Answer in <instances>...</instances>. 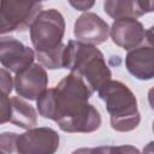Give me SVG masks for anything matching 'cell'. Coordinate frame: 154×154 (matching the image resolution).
I'll return each instance as SVG.
<instances>
[{"mask_svg":"<svg viewBox=\"0 0 154 154\" xmlns=\"http://www.w3.org/2000/svg\"><path fill=\"white\" fill-rule=\"evenodd\" d=\"M93 91L78 76H65L37 100L38 114L54 120L64 132H93L101 125L99 111L88 102Z\"/></svg>","mask_w":154,"mask_h":154,"instance_id":"6da1fadb","label":"cell"},{"mask_svg":"<svg viewBox=\"0 0 154 154\" xmlns=\"http://www.w3.org/2000/svg\"><path fill=\"white\" fill-rule=\"evenodd\" d=\"M64 69L81 77L93 93L112 77L102 52L94 45L77 40H70L65 47Z\"/></svg>","mask_w":154,"mask_h":154,"instance_id":"7a4b0ae2","label":"cell"},{"mask_svg":"<svg viewBox=\"0 0 154 154\" xmlns=\"http://www.w3.org/2000/svg\"><path fill=\"white\" fill-rule=\"evenodd\" d=\"M97 94L106 105L113 130L129 132L138 126L141 114L138 112L137 100L126 84L111 79L100 87Z\"/></svg>","mask_w":154,"mask_h":154,"instance_id":"3957f363","label":"cell"},{"mask_svg":"<svg viewBox=\"0 0 154 154\" xmlns=\"http://www.w3.org/2000/svg\"><path fill=\"white\" fill-rule=\"evenodd\" d=\"M65 34V19L55 10H42L30 26V38L35 54H47L63 46Z\"/></svg>","mask_w":154,"mask_h":154,"instance_id":"277c9868","label":"cell"},{"mask_svg":"<svg viewBox=\"0 0 154 154\" xmlns=\"http://www.w3.org/2000/svg\"><path fill=\"white\" fill-rule=\"evenodd\" d=\"M42 4L36 1H1L0 32L24 31L30 29L36 16L42 11Z\"/></svg>","mask_w":154,"mask_h":154,"instance_id":"5b68a950","label":"cell"},{"mask_svg":"<svg viewBox=\"0 0 154 154\" xmlns=\"http://www.w3.org/2000/svg\"><path fill=\"white\" fill-rule=\"evenodd\" d=\"M60 137L52 128H32L17 135V154H54L59 148Z\"/></svg>","mask_w":154,"mask_h":154,"instance_id":"8992f818","label":"cell"},{"mask_svg":"<svg viewBox=\"0 0 154 154\" xmlns=\"http://www.w3.org/2000/svg\"><path fill=\"white\" fill-rule=\"evenodd\" d=\"M35 52L14 37L2 36L0 40V63L4 69L18 73L34 64Z\"/></svg>","mask_w":154,"mask_h":154,"instance_id":"52a82bcc","label":"cell"},{"mask_svg":"<svg viewBox=\"0 0 154 154\" xmlns=\"http://www.w3.org/2000/svg\"><path fill=\"white\" fill-rule=\"evenodd\" d=\"M47 85L48 76L41 64H32L14 76L16 93L28 100H37L47 90Z\"/></svg>","mask_w":154,"mask_h":154,"instance_id":"ba28073f","label":"cell"},{"mask_svg":"<svg viewBox=\"0 0 154 154\" xmlns=\"http://www.w3.org/2000/svg\"><path fill=\"white\" fill-rule=\"evenodd\" d=\"M111 28L96 13L85 12L81 14L73 25V35L77 41L89 45H101L109 35Z\"/></svg>","mask_w":154,"mask_h":154,"instance_id":"9c48e42d","label":"cell"},{"mask_svg":"<svg viewBox=\"0 0 154 154\" xmlns=\"http://www.w3.org/2000/svg\"><path fill=\"white\" fill-rule=\"evenodd\" d=\"M109 35L117 46L126 51L140 47L146 40V30L143 24L134 18L114 20L111 26Z\"/></svg>","mask_w":154,"mask_h":154,"instance_id":"30bf717a","label":"cell"},{"mask_svg":"<svg viewBox=\"0 0 154 154\" xmlns=\"http://www.w3.org/2000/svg\"><path fill=\"white\" fill-rule=\"evenodd\" d=\"M125 66L140 81L154 78V47L143 45L129 51L125 57Z\"/></svg>","mask_w":154,"mask_h":154,"instance_id":"8fae6325","label":"cell"},{"mask_svg":"<svg viewBox=\"0 0 154 154\" xmlns=\"http://www.w3.org/2000/svg\"><path fill=\"white\" fill-rule=\"evenodd\" d=\"M105 12L113 19L138 18L149 12L148 1L141 0H107L103 2Z\"/></svg>","mask_w":154,"mask_h":154,"instance_id":"7c38bea8","label":"cell"},{"mask_svg":"<svg viewBox=\"0 0 154 154\" xmlns=\"http://www.w3.org/2000/svg\"><path fill=\"white\" fill-rule=\"evenodd\" d=\"M10 123L25 130H30L37 124L36 109L23 99L18 96L10 97Z\"/></svg>","mask_w":154,"mask_h":154,"instance_id":"4fadbf2b","label":"cell"},{"mask_svg":"<svg viewBox=\"0 0 154 154\" xmlns=\"http://www.w3.org/2000/svg\"><path fill=\"white\" fill-rule=\"evenodd\" d=\"M90 154H142L140 150L129 144L123 146H101L90 148Z\"/></svg>","mask_w":154,"mask_h":154,"instance_id":"5bb4252c","label":"cell"},{"mask_svg":"<svg viewBox=\"0 0 154 154\" xmlns=\"http://www.w3.org/2000/svg\"><path fill=\"white\" fill-rule=\"evenodd\" d=\"M16 132H2L0 136L1 154H17L16 152Z\"/></svg>","mask_w":154,"mask_h":154,"instance_id":"9a60e30c","label":"cell"},{"mask_svg":"<svg viewBox=\"0 0 154 154\" xmlns=\"http://www.w3.org/2000/svg\"><path fill=\"white\" fill-rule=\"evenodd\" d=\"M1 75V91L2 94L8 95L12 91V87H14V79H12V76L6 69H1L0 71Z\"/></svg>","mask_w":154,"mask_h":154,"instance_id":"2e32d148","label":"cell"},{"mask_svg":"<svg viewBox=\"0 0 154 154\" xmlns=\"http://www.w3.org/2000/svg\"><path fill=\"white\" fill-rule=\"evenodd\" d=\"M10 97L6 94H1V124L8 122L10 118Z\"/></svg>","mask_w":154,"mask_h":154,"instance_id":"e0dca14e","label":"cell"},{"mask_svg":"<svg viewBox=\"0 0 154 154\" xmlns=\"http://www.w3.org/2000/svg\"><path fill=\"white\" fill-rule=\"evenodd\" d=\"M70 5L78 11H87L94 5V1H70Z\"/></svg>","mask_w":154,"mask_h":154,"instance_id":"ac0fdd59","label":"cell"},{"mask_svg":"<svg viewBox=\"0 0 154 154\" xmlns=\"http://www.w3.org/2000/svg\"><path fill=\"white\" fill-rule=\"evenodd\" d=\"M146 41L148 45L154 47V25H152L147 31H146Z\"/></svg>","mask_w":154,"mask_h":154,"instance_id":"d6986e66","label":"cell"},{"mask_svg":"<svg viewBox=\"0 0 154 154\" xmlns=\"http://www.w3.org/2000/svg\"><path fill=\"white\" fill-rule=\"evenodd\" d=\"M142 154H154V141H150L144 146Z\"/></svg>","mask_w":154,"mask_h":154,"instance_id":"ffe728a7","label":"cell"},{"mask_svg":"<svg viewBox=\"0 0 154 154\" xmlns=\"http://www.w3.org/2000/svg\"><path fill=\"white\" fill-rule=\"evenodd\" d=\"M148 102L150 105V108L154 111V87L150 88L148 91Z\"/></svg>","mask_w":154,"mask_h":154,"instance_id":"44dd1931","label":"cell"},{"mask_svg":"<svg viewBox=\"0 0 154 154\" xmlns=\"http://www.w3.org/2000/svg\"><path fill=\"white\" fill-rule=\"evenodd\" d=\"M148 6H149V12L154 11V1H148Z\"/></svg>","mask_w":154,"mask_h":154,"instance_id":"7402d4cb","label":"cell"},{"mask_svg":"<svg viewBox=\"0 0 154 154\" xmlns=\"http://www.w3.org/2000/svg\"><path fill=\"white\" fill-rule=\"evenodd\" d=\"M153 132H154V122H153Z\"/></svg>","mask_w":154,"mask_h":154,"instance_id":"603a6c76","label":"cell"}]
</instances>
